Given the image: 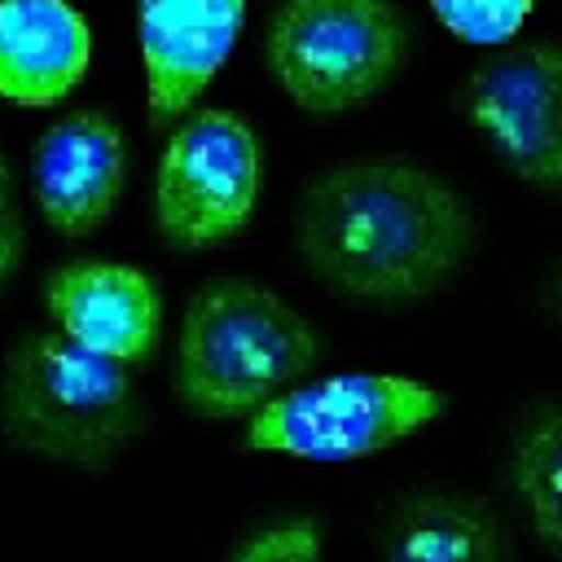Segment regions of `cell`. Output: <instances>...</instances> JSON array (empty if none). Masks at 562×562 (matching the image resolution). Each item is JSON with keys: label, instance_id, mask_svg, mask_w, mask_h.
<instances>
[{"label": "cell", "instance_id": "6da1fadb", "mask_svg": "<svg viewBox=\"0 0 562 562\" xmlns=\"http://www.w3.org/2000/svg\"><path fill=\"white\" fill-rule=\"evenodd\" d=\"M307 268L360 303H417L452 281L474 241L465 198L408 158L321 167L294 211Z\"/></svg>", "mask_w": 562, "mask_h": 562}, {"label": "cell", "instance_id": "7a4b0ae2", "mask_svg": "<svg viewBox=\"0 0 562 562\" xmlns=\"http://www.w3.org/2000/svg\"><path fill=\"white\" fill-rule=\"evenodd\" d=\"M321 360V334L277 290L220 277L202 285L176 338V395L198 417H255Z\"/></svg>", "mask_w": 562, "mask_h": 562}, {"label": "cell", "instance_id": "3957f363", "mask_svg": "<svg viewBox=\"0 0 562 562\" xmlns=\"http://www.w3.org/2000/svg\"><path fill=\"white\" fill-rule=\"evenodd\" d=\"M0 430L22 452L101 470L145 430V404L127 364L92 356L57 329L22 334L0 373Z\"/></svg>", "mask_w": 562, "mask_h": 562}, {"label": "cell", "instance_id": "277c9868", "mask_svg": "<svg viewBox=\"0 0 562 562\" xmlns=\"http://www.w3.org/2000/svg\"><path fill=\"white\" fill-rule=\"evenodd\" d=\"M413 44L395 0H277L263 57L307 114H347L386 92Z\"/></svg>", "mask_w": 562, "mask_h": 562}, {"label": "cell", "instance_id": "5b68a950", "mask_svg": "<svg viewBox=\"0 0 562 562\" xmlns=\"http://www.w3.org/2000/svg\"><path fill=\"white\" fill-rule=\"evenodd\" d=\"M448 395L400 373H334L299 382L246 422V448L299 461H360L439 422Z\"/></svg>", "mask_w": 562, "mask_h": 562}, {"label": "cell", "instance_id": "8992f818", "mask_svg": "<svg viewBox=\"0 0 562 562\" xmlns=\"http://www.w3.org/2000/svg\"><path fill=\"white\" fill-rule=\"evenodd\" d=\"M259 136L224 105L193 110L162 145L154 171V224L176 250H206L237 237L259 202Z\"/></svg>", "mask_w": 562, "mask_h": 562}, {"label": "cell", "instance_id": "52a82bcc", "mask_svg": "<svg viewBox=\"0 0 562 562\" xmlns=\"http://www.w3.org/2000/svg\"><path fill=\"white\" fill-rule=\"evenodd\" d=\"M461 119L527 184L562 193V44H505L457 83Z\"/></svg>", "mask_w": 562, "mask_h": 562}, {"label": "cell", "instance_id": "ba28073f", "mask_svg": "<svg viewBox=\"0 0 562 562\" xmlns=\"http://www.w3.org/2000/svg\"><path fill=\"white\" fill-rule=\"evenodd\" d=\"M44 307L61 338L114 364H145L162 334V294L119 259H70L48 272Z\"/></svg>", "mask_w": 562, "mask_h": 562}, {"label": "cell", "instance_id": "9c48e42d", "mask_svg": "<svg viewBox=\"0 0 562 562\" xmlns=\"http://www.w3.org/2000/svg\"><path fill=\"white\" fill-rule=\"evenodd\" d=\"M127 184V140L101 110H70L31 149V189L48 228L61 237L97 233Z\"/></svg>", "mask_w": 562, "mask_h": 562}, {"label": "cell", "instance_id": "30bf717a", "mask_svg": "<svg viewBox=\"0 0 562 562\" xmlns=\"http://www.w3.org/2000/svg\"><path fill=\"white\" fill-rule=\"evenodd\" d=\"M246 26V0H136L149 127L189 114Z\"/></svg>", "mask_w": 562, "mask_h": 562}, {"label": "cell", "instance_id": "8fae6325", "mask_svg": "<svg viewBox=\"0 0 562 562\" xmlns=\"http://www.w3.org/2000/svg\"><path fill=\"white\" fill-rule=\"evenodd\" d=\"M92 61V26L70 0H0V97L53 105Z\"/></svg>", "mask_w": 562, "mask_h": 562}, {"label": "cell", "instance_id": "7c38bea8", "mask_svg": "<svg viewBox=\"0 0 562 562\" xmlns=\"http://www.w3.org/2000/svg\"><path fill=\"white\" fill-rule=\"evenodd\" d=\"M386 562H505V536L483 501L430 492L386 527Z\"/></svg>", "mask_w": 562, "mask_h": 562}, {"label": "cell", "instance_id": "4fadbf2b", "mask_svg": "<svg viewBox=\"0 0 562 562\" xmlns=\"http://www.w3.org/2000/svg\"><path fill=\"white\" fill-rule=\"evenodd\" d=\"M509 479L544 544L562 553V408H544L514 443Z\"/></svg>", "mask_w": 562, "mask_h": 562}, {"label": "cell", "instance_id": "5bb4252c", "mask_svg": "<svg viewBox=\"0 0 562 562\" xmlns=\"http://www.w3.org/2000/svg\"><path fill=\"white\" fill-rule=\"evenodd\" d=\"M536 0H430L435 18L461 44H509Z\"/></svg>", "mask_w": 562, "mask_h": 562}, {"label": "cell", "instance_id": "9a60e30c", "mask_svg": "<svg viewBox=\"0 0 562 562\" xmlns=\"http://www.w3.org/2000/svg\"><path fill=\"white\" fill-rule=\"evenodd\" d=\"M233 562H321V531L312 518H290L255 531Z\"/></svg>", "mask_w": 562, "mask_h": 562}, {"label": "cell", "instance_id": "2e32d148", "mask_svg": "<svg viewBox=\"0 0 562 562\" xmlns=\"http://www.w3.org/2000/svg\"><path fill=\"white\" fill-rule=\"evenodd\" d=\"M26 255V215H22V193L9 158L0 154V285L18 272Z\"/></svg>", "mask_w": 562, "mask_h": 562}, {"label": "cell", "instance_id": "e0dca14e", "mask_svg": "<svg viewBox=\"0 0 562 562\" xmlns=\"http://www.w3.org/2000/svg\"><path fill=\"white\" fill-rule=\"evenodd\" d=\"M553 303H558V312H562V272H558V290H553Z\"/></svg>", "mask_w": 562, "mask_h": 562}]
</instances>
